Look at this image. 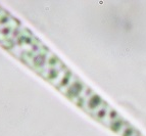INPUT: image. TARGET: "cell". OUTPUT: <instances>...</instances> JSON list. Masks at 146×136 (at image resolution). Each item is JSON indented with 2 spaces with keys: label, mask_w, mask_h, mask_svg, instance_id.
I'll return each mask as SVG.
<instances>
[{
  "label": "cell",
  "mask_w": 146,
  "mask_h": 136,
  "mask_svg": "<svg viewBox=\"0 0 146 136\" xmlns=\"http://www.w3.org/2000/svg\"><path fill=\"white\" fill-rule=\"evenodd\" d=\"M0 46L86 115L122 136L135 130L32 30L0 5Z\"/></svg>",
  "instance_id": "1"
}]
</instances>
